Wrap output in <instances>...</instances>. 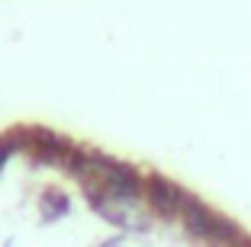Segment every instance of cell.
<instances>
[{
    "instance_id": "obj_1",
    "label": "cell",
    "mask_w": 251,
    "mask_h": 247,
    "mask_svg": "<svg viewBox=\"0 0 251 247\" xmlns=\"http://www.w3.org/2000/svg\"><path fill=\"white\" fill-rule=\"evenodd\" d=\"M84 189V196H87V202L94 205L100 215L110 222V225L123 228V231H148L151 228V212H148L145 199H116V196H106L103 189H100V183H87Z\"/></svg>"
},
{
    "instance_id": "obj_2",
    "label": "cell",
    "mask_w": 251,
    "mask_h": 247,
    "mask_svg": "<svg viewBox=\"0 0 251 247\" xmlns=\"http://www.w3.org/2000/svg\"><path fill=\"white\" fill-rule=\"evenodd\" d=\"M100 189L106 196L116 199H145V177L132 167V164H123V160L103 157V167H100Z\"/></svg>"
},
{
    "instance_id": "obj_3",
    "label": "cell",
    "mask_w": 251,
    "mask_h": 247,
    "mask_svg": "<svg viewBox=\"0 0 251 247\" xmlns=\"http://www.w3.org/2000/svg\"><path fill=\"white\" fill-rule=\"evenodd\" d=\"M184 196H187V189H180L177 183L168 180V177H161V174L145 177V205H148V212H151V215L164 218V222L177 218Z\"/></svg>"
},
{
    "instance_id": "obj_4",
    "label": "cell",
    "mask_w": 251,
    "mask_h": 247,
    "mask_svg": "<svg viewBox=\"0 0 251 247\" xmlns=\"http://www.w3.org/2000/svg\"><path fill=\"white\" fill-rule=\"evenodd\" d=\"M71 151L74 148L61 138L58 132L29 129V148H26V154H29L36 164H42V167H65L68 157H71Z\"/></svg>"
},
{
    "instance_id": "obj_5",
    "label": "cell",
    "mask_w": 251,
    "mask_h": 247,
    "mask_svg": "<svg viewBox=\"0 0 251 247\" xmlns=\"http://www.w3.org/2000/svg\"><path fill=\"white\" fill-rule=\"evenodd\" d=\"M180 225L187 228V234L197 241H203V244H209V238H213V222H216V212L209 209L203 199H197L193 193H187L184 202H180Z\"/></svg>"
},
{
    "instance_id": "obj_6",
    "label": "cell",
    "mask_w": 251,
    "mask_h": 247,
    "mask_svg": "<svg viewBox=\"0 0 251 247\" xmlns=\"http://www.w3.org/2000/svg\"><path fill=\"white\" fill-rule=\"evenodd\" d=\"M39 212H42L45 222H58L71 212V199L61 193V189H45L42 199H39Z\"/></svg>"
},
{
    "instance_id": "obj_7",
    "label": "cell",
    "mask_w": 251,
    "mask_h": 247,
    "mask_svg": "<svg viewBox=\"0 0 251 247\" xmlns=\"http://www.w3.org/2000/svg\"><path fill=\"white\" fill-rule=\"evenodd\" d=\"M29 148V129H13L7 135H0V170L7 167V160L16 151H26Z\"/></svg>"
},
{
    "instance_id": "obj_8",
    "label": "cell",
    "mask_w": 251,
    "mask_h": 247,
    "mask_svg": "<svg viewBox=\"0 0 251 247\" xmlns=\"http://www.w3.org/2000/svg\"><path fill=\"white\" fill-rule=\"evenodd\" d=\"M103 247H123V241H119V238H113V241H103Z\"/></svg>"
}]
</instances>
